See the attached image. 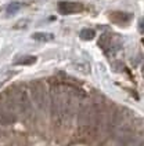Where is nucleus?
Returning <instances> with one entry per match:
<instances>
[{
  "mask_svg": "<svg viewBox=\"0 0 144 146\" xmlns=\"http://www.w3.org/2000/svg\"><path fill=\"white\" fill-rule=\"evenodd\" d=\"M110 19H111L114 24L126 25L133 19V14L122 13V11H115V13H111V14H110Z\"/></svg>",
  "mask_w": 144,
  "mask_h": 146,
  "instance_id": "obj_2",
  "label": "nucleus"
},
{
  "mask_svg": "<svg viewBox=\"0 0 144 146\" xmlns=\"http://www.w3.org/2000/svg\"><path fill=\"white\" fill-rule=\"evenodd\" d=\"M79 36L80 39H83V40H93L94 36H96V32L93 29H90V28H85V29L80 31Z\"/></svg>",
  "mask_w": 144,
  "mask_h": 146,
  "instance_id": "obj_4",
  "label": "nucleus"
},
{
  "mask_svg": "<svg viewBox=\"0 0 144 146\" xmlns=\"http://www.w3.org/2000/svg\"><path fill=\"white\" fill-rule=\"evenodd\" d=\"M139 31L141 33H144V18H141V19L139 21Z\"/></svg>",
  "mask_w": 144,
  "mask_h": 146,
  "instance_id": "obj_7",
  "label": "nucleus"
},
{
  "mask_svg": "<svg viewBox=\"0 0 144 146\" xmlns=\"http://www.w3.org/2000/svg\"><path fill=\"white\" fill-rule=\"evenodd\" d=\"M85 7L82 3H78V1H60L58 3V11L60 14L63 15H69V14H76V13H80L83 11Z\"/></svg>",
  "mask_w": 144,
  "mask_h": 146,
  "instance_id": "obj_1",
  "label": "nucleus"
},
{
  "mask_svg": "<svg viewBox=\"0 0 144 146\" xmlns=\"http://www.w3.org/2000/svg\"><path fill=\"white\" fill-rule=\"evenodd\" d=\"M32 39L36 41H42V43H47L54 39V35L48 32H35L32 35Z\"/></svg>",
  "mask_w": 144,
  "mask_h": 146,
  "instance_id": "obj_3",
  "label": "nucleus"
},
{
  "mask_svg": "<svg viewBox=\"0 0 144 146\" xmlns=\"http://www.w3.org/2000/svg\"><path fill=\"white\" fill-rule=\"evenodd\" d=\"M21 7H22V4H21L20 1H13V3H10L7 6L6 11H7L8 15H14V14H17V13L21 10Z\"/></svg>",
  "mask_w": 144,
  "mask_h": 146,
  "instance_id": "obj_5",
  "label": "nucleus"
},
{
  "mask_svg": "<svg viewBox=\"0 0 144 146\" xmlns=\"http://www.w3.org/2000/svg\"><path fill=\"white\" fill-rule=\"evenodd\" d=\"M36 62V57L28 55V57H21V59L15 61V65H32Z\"/></svg>",
  "mask_w": 144,
  "mask_h": 146,
  "instance_id": "obj_6",
  "label": "nucleus"
}]
</instances>
